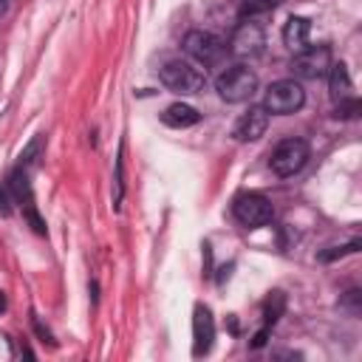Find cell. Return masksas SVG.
Listing matches in <instances>:
<instances>
[{
	"label": "cell",
	"instance_id": "6da1fadb",
	"mask_svg": "<svg viewBox=\"0 0 362 362\" xmlns=\"http://www.w3.org/2000/svg\"><path fill=\"white\" fill-rule=\"evenodd\" d=\"M158 76H161V82L173 93H198L206 85V74L201 68H195L192 62H187V59H170V62H164L161 71H158Z\"/></svg>",
	"mask_w": 362,
	"mask_h": 362
},
{
	"label": "cell",
	"instance_id": "7a4b0ae2",
	"mask_svg": "<svg viewBox=\"0 0 362 362\" xmlns=\"http://www.w3.org/2000/svg\"><path fill=\"white\" fill-rule=\"evenodd\" d=\"M232 215L240 226L246 229H260L272 221L274 209H272V201L260 192H240L235 201H232Z\"/></svg>",
	"mask_w": 362,
	"mask_h": 362
},
{
	"label": "cell",
	"instance_id": "3957f363",
	"mask_svg": "<svg viewBox=\"0 0 362 362\" xmlns=\"http://www.w3.org/2000/svg\"><path fill=\"white\" fill-rule=\"evenodd\" d=\"M303 102H305V90L294 79H280V82L269 85L266 93H263L266 113H277V116H288V113L300 110Z\"/></svg>",
	"mask_w": 362,
	"mask_h": 362
},
{
	"label": "cell",
	"instance_id": "277c9868",
	"mask_svg": "<svg viewBox=\"0 0 362 362\" xmlns=\"http://www.w3.org/2000/svg\"><path fill=\"white\" fill-rule=\"evenodd\" d=\"M215 88L223 102H246L257 90V76H255V71H249L243 65H232L218 76Z\"/></svg>",
	"mask_w": 362,
	"mask_h": 362
},
{
	"label": "cell",
	"instance_id": "5b68a950",
	"mask_svg": "<svg viewBox=\"0 0 362 362\" xmlns=\"http://www.w3.org/2000/svg\"><path fill=\"white\" fill-rule=\"evenodd\" d=\"M305 161H308V144L303 139H286L272 153V170L283 178L300 173L305 167Z\"/></svg>",
	"mask_w": 362,
	"mask_h": 362
},
{
	"label": "cell",
	"instance_id": "8992f818",
	"mask_svg": "<svg viewBox=\"0 0 362 362\" xmlns=\"http://www.w3.org/2000/svg\"><path fill=\"white\" fill-rule=\"evenodd\" d=\"M328 68H331V48L328 45H311V48L305 45L291 59V71L300 79H320L328 74Z\"/></svg>",
	"mask_w": 362,
	"mask_h": 362
},
{
	"label": "cell",
	"instance_id": "52a82bcc",
	"mask_svg": "<svg viewBox=\"0 0 362 362\" xmlns=\"http://www.w3.org/2000/svg\"><path fill=\"white\" fill-rule=\"evenodd\" d=\"M184 51H187L195 62L212 65V62H218V59L223 57L226 42H223L221 37H215L212 31H189V34L184 37Z\"/></svg>",
	"mask_w": 362,
	"mask_h": 362
},
{
	"label": "cell",
	"instance_id": "ba28073f",
	"mask_svg": "<svg viewBox=\"0 0 362 362\" xmlns=\"http://www.w3.org/2000/svg\"><path fill=\"white\" fill-rule=\"evenodd\" d=\"M263 45H266V37H263V28L257 25V23H240L235 31H232V37H229V51L235 54V57H257L260 51H263Z\"/></svg>",
	"mask_w": 362,
	"mask_h": 362
},
{
	"label": "cell",
	"instance_id": "9c48e42d",
	"mask_svg": "<svg viewBox=\"0 0 362 362\" xmlns=\"http://www.w3.org/2000/svg\"><path fill=\"white\" fill-rule=\"evenodd\" d=\"M8 187H11L14 201H17L20 206H25V215H28V221H31L34 232L45 235V223H42V221H40V215H37V206H34V192H31V184H28V175H25V170H23V167H17V170L8 175Z\"/></svg>",
	"mask_w": 362,
	"mask_h": 362
},
{
	"label": "cell",
	"instance_id": "30bf717a",
	"mask_svg": "<svg viewBox=\"0 0 362 362\" xmlns=\"http://www.w3.org/2000/svg\"><path fill=\"white\" fill-rule=\"evenodd\" d=\"M266 127H269V113L263 105H255L235 122L232 136H235V141H255L266 133Z\"/></svg>",
	"mask_w": 362,
	"mask_h": 362
},
{
	"label": "cell",
	"instance_id": "8fae6325",
	"mask_svg": "<svg viewBox=\"0 0 362 362\" xmlns=\"http://www.w3.org/2000/svg\"><path fill=\"white\" fill-rule=\"evenodd\" d=\"M215 339V320L212 311L206 305H195V317H192V354L201 356L212 348Z\"/></svg>",
	"mask_w": 362,
	"mask_h": 362
},
{
	"label": "cell",
	"instance_id": "7c38bea8",
	"mask_svg": "<svg viewBox=\"0 0 362 362\" xmlns=\"http://www.w3.org/2000/svg\"><path fill=\"white\" fill-rule=\"evenodd\" d=\"M283 308H286V297H283V291H272L269 300L263 303V328L255 334L252 348H263V345H266V337H269V331L274 328V322L280 320Z\"/></svg>",
	"mask_w": 362,
	"mask_h": 362
},
{
	"label": "cell",
	"instance_id": "4fadbf2b",
	"mask_svg": "<svg viewBox=\"0 0 362 362\" xmlns=\"http://www.w3.org/2000/svg\"><path fill=\"white\" fill-rule=\"evenodd\" d=\"M308 31H311V23L305 17H288L283 25V42L297 54L308 45Z\"/></svg>",
	"mask_w": 362,
	"mask_h": 362
},
{
	"label": "cell",
	"instance_id": "5bb4252c",
	"mask_svg": "<svg viewBox=\"0 0 362 362\" xmlns=\"http://www.w3.org/2000/svg\"><path fill=\"white\" fill-rule=\"evenodd\" d=\"M198 119H201V113H198L195 107L184 105V102H175V105H170V107L161 113V122H164L167 127H175V130L192 127V124H198Z\"/></svg>",
	"mask_w": 362,
	"mask_h": 362
},
{
	"label": "cell",
	"instance_id": "9a60e30c",
	"mask_svg": "<svg viewBox=\"0 0 362 362\" xmlns=\"http://www.w3.org/2000/svg\"><path fill=\"white\" fill-rule=\"evenodd\" d=\"M328 74H331V96H334L337 102H339V99H348V96H351V90H354V85H351V76H348L345 62L331 65V68H328Z\"/></svg>",
	"mask_w": 362,
	"mask_h": 362
},
{
	"label": "cell",
	"instance_id": "2e32d148",
	"mask_svg": "<svg viewBox=\"0 0 362 362\" xmlns=\"http://www.w3.org/2000/svg\"><path fill=\"white\" fill-rule=\"evenodd\" d=\"M283 0H240V17H255V14H263V11H272L277 8Z\"/></svg>",
	"mask_w": 362,
	"mask_h": 362
},
{
	"label": "cell",
	"instance_id": "e0dca14e",
	"mask_svg": "<svg viewBox=\"0 0 362 362\" xmlns=\"http://www.w3.org/2000/svg\"><path fill=\"white\" fill-rule=\"evenodd\" d=\"M356 113H359V99L356 96H348V99L337 102V110H334L337 119H354Z\"/></svg>",
	"mask_w": 362,
	"mask_h": 362
},
{
	"label": "cell",
	"instance_id": "ac0fdd59",
	"mask_svg": "<svg viewBox=\"0 0 362 362\" xmlns=\"http://www.w3.org/2000/svg\"><path fill=\"white\" fill-rule=\"evenodd\" d=\"M40 147H42V136H34L31 141H28V147L20 153V167H25V164H31L34 161V156L40 153Z\"/></svg>",
	"mask_w": 362,
	"mask_h": 362
},
{
	"label": "cell",
	"instance_id": "d6986e66",
	"mask_svg": "<svg viewBox=\"0 0 362 362\" xmlns=\"http://www.w3.org/2000/svg\"><path fill=\"white\" fill-rule=\"evenodd\" d=\"M11 212V206H8V195L0 189V215H8Z\"/></svg>",
	"mask_w": 362,
	"mask_h": 362
},
{
	"label": "cell",
	"instance_id": "ffe728a7",
	"mask_svg": "<svg viewBox=\"0 0 362 362\" xmlns=\"http://www.w3.org/2000/svg\"><path fill=\"white\" fill-rule=\"evenodd\" d=\"M3 311H6V294L0 291V314H3Z\"/></svg>",
	"mask_w": 362,
	"mask_h": 362
},
{
	"label": "cell",
	"instance_id": "44dd1931",
	"mask_svg": "<svg viewBox=\"0 0 362 362\" xmlns=\"http://www.w3.org/2000/svg\"><path fill=\"white\" fill-rule=\"evenodd\" d=\"M6 8H8V0H0V14H6Z\"/></svg>",
	"mask_w": 362,
	"mask_h": 362
}]
</instances>
